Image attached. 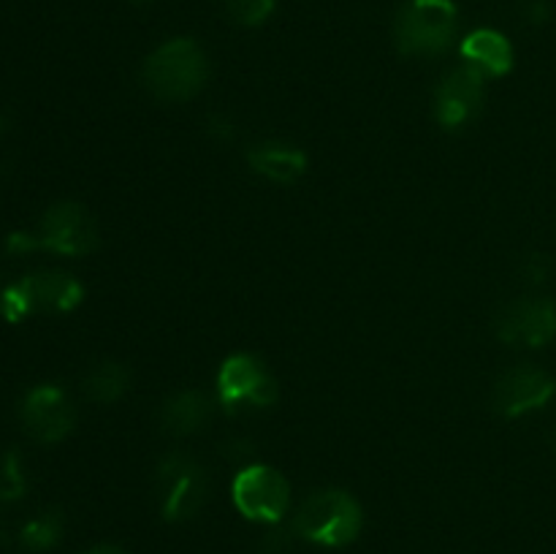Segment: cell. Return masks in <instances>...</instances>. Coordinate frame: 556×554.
<instances>
[{
	"label": "cell",
	"instance_id": "6da1fadb",
	"mask_svg": "<svg viewBox=\"0 0 556 554\" xmlns=\"http://www.w3.org/2000/svg\"><path fill=\"white\" fill-rule=\"evenodd\" d=\"M144 85L161 101H188L210 76V60L193 38H172L144 60Z\"/></svg>",
	"mask_w": 556,
	"mask_h": 554
},
{
	"label": "cell",
	"instance_id": "7a4b0ae2",
	"mask_svg": "<svg viewBox=\"0 0 556 554\" xmlns=\"http://www.w3.org/2000/svg\"><path fill=\"white\" fill-rule=\"evenodd\" d=\"M362 505L342 489L313 492L293 516V532L320 546H345L362 532Z\"/></svg>",
	"mask_w": 556,
	"mask_h": 554
},
{
	"label": "cell",
	"instance_id": "3957f363",
	"mask_svg": "<svg viewBox=\"0 0 556 554\" xmlns=\"http://www.w3.org/2000/svg\"><path fill=\"white\" fill-rule=\"evenodd\" d=\"M456 25L454 0H407L394 22L396 47L413 58H434L454 43Z\"/></svg>",
	"mask_w": 556,
	"mask_h": 554
},
{
	"label": "cell",
	"instance_id": "277c9868",
	"mask_svg": "<svg viewBox=\"0 0 556 554\" xmlns=\"http://www.w3.org/2000/svg\"><path fill=\"white\" fill-rule=\"evenodd\" d=\"M210 494L204 467L188 454L163 456L157 465V498H161V514L168 521H185L199 514Z\"/></svg>",
	"mask_w": 556,
	"mask_h": 554
},
{
	"label": "cell",
	"instance_id": "5b68a950",
	"mask_svg": "<svg viewBox=\"0 0 556 554\" xmlns=\"http://www.w3.org/2000/svg\"><path fill=\"white\" fill-rule=\"evenodd\" d=\"M85 291L79 282L60 272H36L20 280L16 286H9L0 299V310L9 320H22L25 315L36 310L47 313H68L81 302Z\"/></svg>",
	"mask_w": 556,
	"mask_h": 554
},
{
	"label": "cell",
	"instance_id": "8992f818",
	"mask_svg": "<svg viewBox=\"0 0 556 554\" xmlns=\"http://www.w3.org/2000/svg\"><path fill=\"white\" fill-rule=\"evenodd\" d=\"M231 492L239 514L253 521H269V525L280 521L291 503L288 481L275 467L266 465L244 467L242 473H237Z\"/></svg>",
	"mask_w": 556,
	"mask_h": 554
},
{
	"label": "cell",
	"instance_id": "52a82bcc",
	"mask_svg": "<svg viewBox=\"0 0 556 554\" xmlns=\"http://www.w3.org/2000/svg\"><path fill=\"white\" fill-rule=\"evenodd\" d=\"M217 396L228 411L266 407L277 400V383L258 358L237 353V356H228L217 373Z\"/></svg>",
	"mask_w": 556,
	"mask_h": 554
},
{
	"label": "cell",
	"instance_id": "ba28073f",
	"mask_svg": "<svg viewBox=\"0 0 556 554\" xmlns=\"http://www.w3.org/2000/svg\"><path fill=\"white\" fill-rule=\"evenodd\" d=\"M38 244L60 255H87L98 244L96 221L81 204L60 201L41 217Z\"/></svg>",
	"mask_w": 556,
	"mask_h": 554
},
{
	"label": "cell",
	"instance_id": "9c48e42d",
	"mask_svg": "<svg viewBox=\"0 0 556 554\" xmlns=\"http://www.w3.org/2000/svg\"><path fill=\"white\" fill-rule=\"evenodd\" d=\"M20 418L27 435L38 443H58L76 424V413L68 394L52 383L27 391L20 407Z\"/></svg>",
	"mask_w": 556,
	"mask_h": 554
},
{
	"label": "cell",
	"instance_id": "30bf717a",
	"mask_svg": "<svg viewBox=\"0 0 556 554\" xmlns=\"http://www.w3.org/2000/svg\"><path fill=\"white\" fill-rule=\"evenodd\" d=\"M497 337L505 345L541 348L556 337V304L552 299H519L497 315Z\"/></svg>",
	"mask_w": 556,
	"mask_h": 554
},
{
	"label": "cell",
	"instance_id": "8fae6325",
	"mask_svg": "<svg viewBox=\"0 0 556 554\" xmlns=\"http://www.w3.org/2000/svg\"><path fill=\"white\" fill-rule=\"evenodd\" d=\"M554 391L556 383L546 369L521 364V367L500 375V380L494 383V411L505 418L527 416L546 405Z\"/></svg>",
	"mask_w": 556,
	"mask_h": 554
},
{
	"label": "cell",
	"instance_id": "7c38bea8",
	"mask_svg": "<svg viewBox=\"0 0 556 554\" xmlns=\"http://www.w3.org/2000/svg\"><path fill=\"white\" fill-rule=\"evenodd\" d=\"M486 76L476 71L472 65L454 68L434 92V112L443 128H462L470 123L483 106L486 98Z\"/></svg>",
	"mask_w": 556,
	"mask_h": 554
},
{
	"label": "cell",
	"instance_id": "4fadbf2b",
	"mask_svg": "<svg viewBox=\"0 0 556 554\" xmlns=\"http://www.w3.org/2000/svg\"><path fill=\"white\" fill-rule=\"evenodd\" d=\"M248 163L255 174L266 177L269 182L291 185L307 172V155L293 144L282 141H264L248 152Z\"/></svg>",
	"mask_w": 556,
	"mask_h": 554
},
{
	"label": "cell",
	"instance_id": "5bb4252c",
	"mask_svg": "<svg viewBox=\"0 0 556 554\" xmlns=\"http://www.w3.org/2000/svg\"><path fill=\"white\" fill-rule=\"evenodd\" d=\"M462 58L483 76H503L514 65V47L503 33L481 27L462 41Z\"/></svg>",
	"mask_w": 556,
	"mask_h": 554
},
{
	"label": "cell",
	"instance_id": "9a60e30c",
	"mask_svg": "<svg viewBox=\"0 0 556 554\" xmlns=\"http://www.w3.org/2000/svg\"><path fill=\"white\" fill-rule=\"evenodd\" d=\"M212 416V402L210 396L201 394V391H179L172 400L163 405L161 411V427L168 435H182L199 432L201 427H206Z\"/></svg>",
	"mask_w": 556,
	"mask_h": 554
},
{
	"label": "cell",
	"instance_id": "2e32d148",
	"mask_svg": "<svg viewBox=\"0 0 556 554\" xmlns=\"http://www.w3.org/2000/svg\"><path fill=\"white\" fill-rule=\"evenodd\" d=\"M128 383H130V375L123 364L101 362L85 375V383H81V389H85L87 400L114 402V400H119L125 391H128Z\"/></svg>",
	"mask_w": 556,
	"mask_h": 554
},
{
	"label": "cell",
	"instance_id": "e0dca14e",
	"mask_svg": "<svg viewBox=\"0 0 556 554\" xmlns=\"http://www.w3.org/2000/svg\"><path fill=\"white\" fill-rule=\"evenodd\" d=\"M63 536V516L58 511H43V514L33 516L25 527L20 530L22 546L30 552H47Z\"/></svg>",
	"mask_w": 556,
	"mask_h": 554
},
{
	"label": "cell",
	"instance_id": "ac0fdd59",
	"mask_svg": "<svg viewBox=\"0 0 556 554\" xmlns=\"http://www.w3.org/2000/svg\"><path fill=\"white\" fill-rule=\"evenodd\" d=\"M27 489L22 459L14 449L0 456V500H20Z\"/></svg>",
	"mask_w": 556,
	"mask_h": 554
},
{
	"label": "cell",
	"instance_id": "d6986e66",
	"mask_svg": "<svg viewBox=\"0 0 556 554\" xmlns=\"http://www.w3.org/2000/svg\"><path fill=\"white\" fill-rule=\"evenodd\" d=\"M277 0H226V9L233 22L244 27H255L266 22L275 11Z\"/></svg>",
	"mask_w": 556,
	"mask_h": 554
},
{
	"label": "cell",
	"instance_id": "ffe728a7",
	"mask_svg": "<svg viewBox=\"0 0 556 554\" xmlns=\"http://www.w3.org/2000/svg\"><path fill=\"white\" fill-rule=\"evenodd\" d=\"M288 549H291V532L280 527L261 538V554H288Z\"/></svg>",
	"mask_w": 556,
	"mask_h": 554
},
{
	"label": "cell",
	"instance_id": "44dd1931",
	"mask_svg": "<svg viewBox=\"0 0 556 554\" xmlns=\"http://www.w3.org/2000/svg\"><path fill=\"white\" fill-rule=\"evenodd\" d=\"M519 9L530 22H546L548 14H552L548 0H519Z\"/></svg>",
	"mask_w": 556,
	"mask_h": 554
},
{
	"label": "cell",
	"instance_id": "7402d4cb",
	"mask_svg": "<svg viewBox=\"0 0 556 554\" xmlns=\"http://www.w3.org/2000/svg\"><path fill=\"white\" fill-rule=\"evenodd\" d=\"M525 277L530 282H546L548 277L546 255H530V259L525 261Z\"/></svg>",
	"mask_w": 556,
	"mask_h": 554
},
{
	"label": "cell",
	"instance_id": "603a6c76",
	"mask_svg": "<svg viewBox=\"0 0 556 554\" xmlns=\"http://www.w3.org/2000/svg\"><path fill=\"white\" fill-rule=\"evenodd\" d=\"M87 554H123V552H119L117 546H98V549H92V552H87Z\"/></svg>",
	"mask_w": 556,
	"mask_h": 554
},
{
	"label": "cell",
	"instance_id": "cb8c5ba5",
	"mask_svg": "<svg viewBox=\"0 0 556 554\" xmlns=\"http://www.w3.org/2000/svg\"><path fill=\"white\" fill-rule=\"evenodd\" d=\"M134 3H150V0H134Z\"/></svg>",
	"mask_w": 556,
	"mask_h": 554
},
{
	"label": "cell",
	"instance_id": "d4e9b609",
	"mask_svg": "<svg viewBox=\"0 0 556 554\" xmlns=\"http://www.w3.org/2000/svg\"><path fill=\"white\" fill-rule=\"evenodd\" d=\"M554 445H556V424H554Z\"/></svg>",
	"mask_w": 556,
	"mask_h": 554
}]
</instances>
